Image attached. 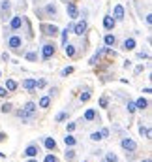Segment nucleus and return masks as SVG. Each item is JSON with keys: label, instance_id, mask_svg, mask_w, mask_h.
I'll use <instances>...</instances> for the list:
<instances>
[{"label": "nucleus", "instance_id": "1", "mask_svg": "<svg viewBox=\"0 0 152 162\" xmlns=\"http://www.w3.org/2000/svg\"><path fill=\"white\" fill-rule=\"evenodd\" d=\"M57 13H58V8H57L55 2H49L43 9H38V8H36V15H40V19H43V17H51V15H57Z\"/></svg>", "mask_w": 152, "mask_h": 162}, {"label": "nucleus", "instance_id": "2", "mask_svg": "<svg viewBox=\"0 0 152 162\" xmlns=\"http://www.w3.org/2000/svg\"><path fill=\"white\" fill-rule=\"evenodd\" d=\"M6 41H8V47L12 51L21 53V47H23V38L21 36H9V38H6Z\"/></svg>", "mask_w": 152, "mask_h": 162}, {"label": "nucleus", "instance_id": "3", "mask_svg": "<svg viewBox=\"0 0 152 162\" xmlns=\"http://www.w3.org/2000/svg\"><path fill=\"white\" fill-rule=\"evenodd\" d=\"M9 17H12V4H9V0H4V2H0V19L8 21Z\"/></svg>", "mask_w": 152, "mask_h": 162}, {"label": "nucleus", "instance_id": "4", "mask_svg": "<svg viewBox=\"0 0 152 162\" xmlns=\"http://www.w3.org/2000/svg\"><path fill=\"white\" fill-rule=\"evenodd\" d=\"M15 115L23 119V123H28V121H34V119H36V111L25 110V107H23V110H17V111H15Z\"/></svg>", "mask_w": 152, "mask_h": 162}, {"label": "nucleus", "instance_id": "5", "mask_svg": "<svg viewBox=\"0 0 152 162\" xmlns=\"http://www.w3.org/2000/svg\"><path fill=\"white\" fill-rule=\"evenodd\" d=\"M55 51H57V45L55 44H45L41 47V59L43 60H49L53 55H55Z\"/></svg>", "mask_w": 152, "mask_h": 162}, {"label": "nucleus", "instance_id": "6", "mask_svg": "<svg viewBox=\"0 0 152 162\" xmlns=\"http://www.w3.org/2000/svg\"><path fill=\"white\" fill-rule=\"evenodd\" d=\"M120 145H122V149H124V151H128V153H133V151L137 149V143L133 142L132 138H122Z\"/></svg>", "mask_w": 152, "mask_h": 162}, {"label": "nucleus", "instance_id": "7", "mask_svg": "<svg viewBox=\"0 0 152 162\" xmlns=\"http://www.w3.org/2000/svg\"><path fill=\"white\" fill-rule=\"evenodd\" d=\"M41 32L45 36H57V34H60L58 27H55V25H45V23H41Z\"/></svg>", "mask_w": 152, "mask_h": 162}, {"label": "nucleus", "instance_id": "8", "mask_svg": "<svg viewBox=\"0 0 152 162\" xmlns=\"http://www.w3.org/2000/svg\"><path fill=\"white\" fill-rule=\"evenodd\" d=\"M86 28H88V25H86V21L83 19V21H79V23H75L73 25V34H77V36H83L85 32H86Z\"/></svg>", "mask_w": 152, "mask_h": 162}, {"label": "nucleus", "instance_id": "9", "mask_svg": "<svg viewBox=\"0 0 152 162\" xmlns=\"http://www.w3.org/2000/svg\"><path fill=\"white\" fill-rule=\"evenodd\" d=\"M21 27H23V15H13L12 21H9V30H19Z\"/></svg>", "mask_w": 152, "mask_h": 162}, {"label": "nucleus", "instance_id": "10", "mask_svg": "<svg viewBox=\"0 0 152 162\" xmlns=\"http://www.w3.org/2000/svg\"><path fill=\"white\" fill-rule=\"evenodd\" d=\"M68 4V17L70 19H77L79 17V9H77V4H75V2H66Z\"/></svg>", "mask_w": 152, "mask_h": 162}, {"label": "nucleus", "instance_id": "11", "mask_svg": "<svg viewBox=\"0 0 152 162\" xmlns=\"http://www.w3.org/2000/svg\"><path fill=\"white\" fill-rule=\"evenodd\" d=\"M38 153H40V149H38V145H36V143H30V145L25 149V157H28V158L38 157Z\"/></svg>", "mask_w": 152, "mask_h": 162}, {"label": "nucleus", "instance_id": "12", "mask_svg": "<svg viewBox=\"0 0 152 162\" xmlns=\"http://www.w3.org/2000/svg\"><path fill=\"white\" fill-rule=\"evenodd\" d=\"M113 15H115V17H113L115 21H122V19H124V6H122V4H116L115 9H113Z\"/></svg>", "mask_w": 152, "mask_h": 162}, {"label": "nucleus", "instance_id": "13", "mask_svg": "<svg viewBox=\"0 0 152 162\" xmlns=\"http://www.w3.org/2000/svg\"><path fill=\"white\" fill-rule=\"evenodd\" d=\"M115 25H116V21H115L111 15H105V17H103V27H105V30H113Z\"/></svg>", "mask_w": 152, "mask_h": 162}, {"label": "nucleus", "instance_id": "14", "mask_svg": "<svg viewBox=\"0 0 152 162\" xmlns=\"http://www.w3.org/2000/svg\"><path fill=\"white\" fill-rule=\"evenodd\" d=\"M135 45H137V41H135L133 38H126V40H124V44H122V49L132 51V49H135Z\"/></svg>", "mask_w": 152, "mask_h": 162}, {"label": "nucleus", "instance_id": "15", "mask_svg": "<svg viewBox=\"0 0 152 162\" xmlns=\"http://www.w3.org/2000/svg\"><path fill=\"white\" fill-rule=\"evenodd\" d=\"M43 145H45L49 151H55L57 149V142L53 138H43Z\"/></svg>", "mask_w": 152, "mask_h": 162}, {"label": "nucleus", "instance_id": "16", "mask_svg": "<svg viewBox=\"0 0 152 162\" xmlns=\"http://www.w3.org/2000/svg\"><path fill=\"white\" fill-rule=\"evenodd\" d=\"M23 87H25L26 91H30V92H32V91L36 89V79H30V77H28V79H25V81H23Z\"/></svg>", "mask_w": 152, "mask_h": 162}, {"label": "nucleus", "instance_id": "17", "mask_svg": "<svg viewBox=\"0 0 152 162\" xmlns=\"http://www.w3.org/2000/svg\"><path fill=\"white\" fill-rule=\"evenodd\" d=\"M135 107H137V110H147V107H148V100H145L143 96H141V98H137V102H135Z\"/></svg>", "mask_w": 152, "mask_h": 162}, {"label": "nucleus", "instance_id": "18", "mask_svg": "<svg viewBox=\"0 0 152 162\" xmlns=\"http://www.w3.org/2000/svg\"><path fill=\"white\" fill-rule=\"evenodd\" d=\"M103 41H105V45H107V47H113V45L116 44V38H115L113 34H105Z\"/></svg>", "mask_w": 152, "mask_h": 162}, {"label": "nucleus", "instance_id": "19", "mask_svg": "<svg viewBox=\"0 0 152 162\" xmlns=\"http://www.w3.org/2000/svg\"><path fill=\"white\" fill-rule=\"evenodd\" d=\"M17 87H19V85H17V81H13V79H8V81H6V89H8L9 92L17 91Z\"/></svg>", "mask_w": 152, "mask_h": 162}, {"label": "nucleus", "instance_id": "20", "mask_svg": "<svg viewBox=\"0 0 152 162\" xmlns=\"http://www.w3.org/2000/svg\"><path fill=\"white\" fill-rule=\"evenodd\" d=\"M64 47H66V49H64V51H66V55L73 59V57H75V45H71V44H66Z\"/></svg>", "mask_w": 152, "mask_h": 162}, {"label": "nucleus", "instance_id": "21", "mask_svg": "<svg viewBox=\"0 0 152 162\" xmlns=\"http://www.w3.org/2000/svg\"><path fill=\"white\" fill-rule=\"evenodd\" d=\"M64 143H66L68 147H71V145H75V143H77V139H75V138H73L71 134H68L66 138H64Z\"/></svg>", "mask_w": 152, "mask_h": 162}, {"label": "nucleus", "instance_id": "22", "mask_svg": "<svg viewBox=\"0 0 152 162\" xmlns=\"http://www.w3.org/2000/svg\"><path fill=\"white\" fill-rule=\"evenodd\" d=\"M139 134L143 136V138H150V128H147V126L141 124V126H139Z\"/></svg>", "mask_w": 152, "mask_h": 162}, {"label": "nucleus", "instance_id": "23", "mask_svg": "<svg viewBox=\"0 0 152 162\" xmlns=\"http://www.w3.org/2000/svg\"><path fill=\"white\" fill-rule=\"evenodd\" d=\"M51 106V96H43L40 100V107H49Z\"/></svg>", "mask_w": 152, "mask_h": 162}, {"label": "nucleus", "instance_id": "24", "mask_svg": "<svg viewBox=\"0 0 152 162\" xmlns=\"http://www.w3.org/2000/svg\"><path fill=\"white\" fill-rule=\"evenodd\" d=\"M66 119H68V111H60V113L55 117V121H57V123H62V121H66Z\"/></svg>", "mask_w": 152, "mask_h": 162}, {"label": "nucleus", "instance_id": "25", "mask_svg": "<svg viewBox=\"0 0 152 162\" xmlns=\"http://www.w3.org/2000/svg\"><path fill=\"white\" fill-rule=\"evenodd\" d=\"M94 119H96V111L94 110H88L85 113V121H94Z\"/></svg>", "mask_w": 152, "mask_h": 162}, {"label": "nucleus", "instance_id": "26", "mask_svg": "<svg viewBox=\"0 0 152 162\" xmlns=\"http://www.w3.org/2000/svg\"><path fill=\"white\" fill-rule=\"evenodd\" d=\"M12 104H9V102H6V104H2V106H0V111H2V113H9V111H12Z\"/></svg>", "mask_w": 152, "mask_h": 162}, {"label": "nucleus", "instance_id": "27", "mask_svg": "<svg viewBox=\"0 0 152 162\" xmlns=\"http://www.w3.org/2000/svg\"><path fill=\"white\" fill-rule=\"evenodd\" d=\"M26 60H30V62H36V60H38V53H36V51H30V53H26Z\"/></svg>", "mask_w": 152, "mask_h": 162}, {"label": "nucleus", "instance_id": "28", "mask_svg": "<svg viewBox=\"0 0 152 162\" xmlns=\"http://www.w3.org/2000/svg\"><path fill=\"white\" fill-rule=\"evenodd\" d=\"M70 32H71V30H68V28H64V30L60 32V34H62V45L68 44V34H70Z\"/></svg>", "mask_w": 152, "mask_h": 162}, {"label": "nucleus", "instance_id": "29", "mask_svg": "<svg viewBox=\"0 0 152 162\" xmlns=\"http://www.w3.org/2000/svg\"><path fill=\"white\" fill-rule=\"evenodd\" d=\"M66 160H68V162H73V160H75V151H73V149H68V151H66Z\"/></svg>", "mask_w": 152, "mask_h": 162}, {"label": "nucleus", "instance_id": "30", "mask_svg": "<svg viewBox=\"0 0 152 162\" xmlns=\"http://www.w3.org/2000/svg\"><path fill=\"white\" fill-rule=\"evenodd\" d=\"M105 162H118V157L115 153H107L105 155Z\"/></svg>", "mask_w": 152, "mask_h": 162}, {"label": "nucleus", "instance_id": "31", "mask_svg": "<svg viewBox=\"0 0 152 162\" xmlns=\"http://www.w3.org/2000/svg\"><path fill=\"white\" fill-rule=\"evenodd\" d=\"M90 139H92V142H100V139H103V138H102L100 132H92L90 134Z\"/></svg>", "mask_w": 152, "mask_h": 162}, {"label": "nucleus", "instance_id": "32", "mask_svg": "<svg viewBox=\"0 0 152 162\" xmlns=\"http://www.w3.org/2000/svg\"><path fill=\"white\" fill-rule=\"evenodd\" d=\"M88 100H90V91H85L81 94V102H88Z\"/></svg>", "mask_w": 152, "mask_h": 162}, {"label": "nucleus", "instance_id": "33", "mask_svg": "<svg viewBox=\"0 0 152 162\" xmlns=\"http://www.w3.org/2000/svg\"><path fill=\"white\" fill-rule=\"evenodd\" d=\"M126 107H128V113H135V111H137V107H135V104H133V102H128V106H126Z\"/></svg>", "mask_w": 152, "mask_h": 162}, {"label": "nucleus", "instance_id": "34", "mask_svg": "<svg viewBox=\"0 0 152 162\" xmlns=\"http://www.w3.org/2000/svg\"><path fill=\"white\" fill-rule=\"evenodd\" d=\"M60 74L64 75V77H66V75H70V74H73V66H68V68H64Z\"/></svg>", "mask_w": 152, "mask_h": 162}, {"label": "nucleus", "instance_id": "35", "mask_svg": "<svg viewBox=\"0 0 152 162\" xmlns=\"http://www.w3.org/2000/svg\"><path fill=\"white\" fill-rule=\"evenodd\" d=\"M107 104H109V98H107V96H102L100 98V107H107Z\"/></svg>", "mask_w": 152, "mask_h": 162}, {"label": "nucleus", "instance_id": "36", "mask_svg": "<svg viewBox=\"0 0 152 162\" xmlns=\"http://www.w3.org/2000/svg\"><path fill=\"white\" fill-rule=\"evenodd\" d=\"M45 162H58V158H57L55 155H51V153H49V155L45 157Z\"/></svg>", "mask_w": 152, "mask_h": 162}, {"label": "nucleus", "instance_id": "37", "mask_svg": "<svg viewBox=\"0 0 152 162\" xmlns=\"http://www.w3.org/2000/svg\"><path fill=\"white\" fill-rule=\"evenodd\" d=\"M45 85H47V81H45V79H40V81H36V87H38V89H43Z\"/></svg>", "mask_w": 152, "mask_h": 162}, {"label": "nucleus", "instance_id": "38", "mask_svg": "<svg viewBox=\"0 0 152 162\" xmlns=\"http://www.w3.org/2000/svg\"><path fill=\"white\" fill-rule=\"evenodd\" d=\"M8 96V89L6 87H0V98H6Z\"/></svg>", "mask_w": 152, "mask_h": 162}, {"label": "nucleus", "instance_id": "39", "mask_svg": "<svg viewBox=\"0 0 152 162\" xmlns=\"http://www.w3.org/2000/svg\"><path fill=\"white\" fill-rule=\"evenodd\" d=\"M100 134H102V138H109V128H103Z\"/></svg>", "mask_w": 152, "mask_h": 162}, {"label": "nucleus", "instance_id": "40", "mask_svg": "<svg viewBox=\"0 0 152 162\" xmlns=\"http://www.w3.org/2000/svg\"><path fill=\"white\" fill-rule=\"evenodd\" d=\"M75 126H77L75 123H70V124H68V132H73V130H75Z\"/></svg>", "mask_w": 152, "mask_h": 162}, {"label": "nucleus", "instance_id": "41", "mask_svg": "<svg viewBox=\"0 0 152 162\" xmlns=\"http://www.w3.org/2000/svg\"><path fill=\"white\" fill-rule=\"evenodd\" d=\"M137 57H139V59H147L148 53H143V51H141V53H137Z\"/></svg>", "mask_w": 152, "mask_h": 162}, {"label": "nucleus", "instance_id": "42", "mask_svg": "<svg viewBox=\"0 0 152 162\" xmlns=\"http://www.w3.org/2000/svg\"><path fill=\"white\" fill-rule=\"evenodd\" d=\"M145 23L150 27V23H152V15H147V17H145Z\"/></svg>", "mask_w": 152, "mask_h": 162}, {"label": "nucleus", "instance_id": "43", "mask_svg": "<svg viewBox=\"0 0 152 162\" xmlns=\"http://www.w3.org/2000/svg\"><path fill=\"white\" fill-rule=\"evenodd\" d=\"M4 139H6V134H2V132H0V142H4Z\"/></svg>", "mask_w": 152, "mask_h": 162}, {"label": "nucleus", "instance_id": "44", "mask_svg": "<svg viewBox=\"0 0 152 162\" xmlns=\"http://www.w3.org/2000/svg\"><path fill=\"white\" fill-rule=\"evenodd\" d=\"M26 162H38V160H36V158H30V160H26Z\"/></svg>", "mask_w": 152, "mask_h": 162}, {"label": "nucleus", "instance_id": "45", "mask_svg": "<svg viewBox=\"0 0 152 162\" xmlns=\"http://www.w3.org/2000/svg\"><path fill=\"white\" fill-rule=\"evenodd\" d=\"M141 162H150V158H145V160H141Z\"/></svg>", "mask_w": 152, "mask_h": 162}, {"label": "nucleus", "instance_id": "46", "mask_svg": "<svg viewBox=\"0 0 152 162\" xmlns=\"http://www.w3.org/2000/svg\"><path fill=\"white\" fill-rule=\"evenodd\" d=\"M4 157H6V155H4V153H0V158H4Z\"/></svg>", "mask_w": 152, "mask_h": 162}, {"label": "nucleus", "instance_id": "47", "mask_svg": "<svg viewBox=\"0 0 152 162\" xmlns=\"http://www.w3.org/2000/svg\"><path fill=\"white\" fill-rule=\"evenodd\" d=\"M83 162H88V160H83Z\"/></svg>", "mask_w": 152, "mask_h": 162}]
</instances>
